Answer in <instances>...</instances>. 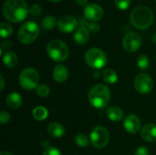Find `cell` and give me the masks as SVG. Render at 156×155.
Segmentation results:
<instances>
[{"mask_svg":"<svg viewBox=\"0 0 156 155\" xmlns=\"http://www.w3.org/2000/svg\"><path fill=\"white\" fill-rule=\"evenodd\" d=\"M78 20L72 16H62L58 21V28L63 33H71L78 26Z\"/></svg>","mask_w":156,"mask_h":155,"instance_id":"7c38bea8","label":"cell"},{"mask_svg":"<svg viewBox=\"0 0 156 155\" xmlns=\"http://www.w3.org/2000/svg\"><path fill=\"white\" fill-rule=\"evenodd\" d=\"M76 2L80 6H86L88 5V0H76Z\"/></svg>","mask_w":156,"mask_h":155,"instance_id":"e575fe53","label":"cell"},{"mask_svg":"<svg viewBox=\"0 0 156 155\" xmlns=\"http://www.w3.org/2000/svg\"><path fill=\"white\" fill-rule=\"evenodd\" d=\"M90 39L89 29L85 26H79L74 34V40L79 45H85Z\"/></svg>","mask_w":156,"mask_h":155,"instance_id":"9a60e30c","label":"cell"},{"mask_svg":"<svg viewBox=\"0 0 156 155\" xmlns=\"http://www.w3.org/2000/svg\"><path fill=\"white\" fill-rule=\"evenodd\" d=\"M142 45V38L139 34L135 32H130L126 34L122 38V48L129 53L137 51Z\"/></svg>","mask_w":156,"mask_h":155,"instance_id":"30bf717a","label":"cell"},{"mask_svg":"<svg viewBox=\"0 0 156 155\" xmlns=\"http://www.w3.org/2000/svg\"><path fill=\"white\" fill-rule=\"evenodd\" d=\"M91 145L96 149H102L107 146L110 141V134L106 128L96 126L92 129L90 136Z\"/></svg>","mask_w":156,"mask_h":155,"instance_id":"ba28073f","label":"cell"},{"mask_svg":"<svg viewBox=\"0 0 156 155\" xmlns=\"http://www.w3.org/2000/svg\"><path fill=\"white\" fill-rule=\"evenodd\" d=\"M88 99L90 103L96 109H104L111 100V90L103 84L94 85L89 91Z\"/></svg>","mask_w":156,"mask_h":155,"instance_id":"7a4b0ae2","label":"cell"},{"mask_svg":"<svg viewBox=\"0 0 156 155\" xmlns=\"http://www.w3.org/2000/svg\"><path fill=\"white\" fill-rule=\"evenodd\" d=\"M58 26V21L56 19L55 16H47L43 18L42 22H41V26L44 29L47 30H50L55 28V26Z\"/></svg>","mask_w":156,"mask_h":155,"instance_id":"603a6c76","label":"cell"},{"mask_svg":"<svg viewBox=\"0 0 156 155\" xmlns=\"http://www.w3.org/2000/svg\"><path fill=\"white\" fill-rule=\"evenodd\" d=\"M123 128L131 134L137 133L141 129V120L134 114L128 115L123 122Z\"/></svg>","mask_w":156,"mask_h":155,"instance_id":"4fadbf2b","label":"cell"},{"mask_svg":"<svg viewBox=\"0 0 156 155\" xmlns=\"http://www.w3.org/2000/svg\"><path fill=\"white\" fill-rule=\"evenodd\" d=\"M13 34V27L6 22H2L0 25V36L3 38L9 37Z\"/></svg>","mask_w":156,"mask_h":155,"instance_id":"cb8c5ba5","label":"cell"},{"mask_svg":"<svg viewBox=\"0 0 156 155\" xmlns=\"http://www.w3.org/2000/svg\"><path fill=\"white\" fill-rule=\"evenodd\" d=\"M49 1H51V2H59L61 0H49Z\"/></svg>","mask_w":156,"mask_h":155,"instance_id":"f35d334b","label":"cell"},{"mask_svg":"<svg viewBox=\"0 0 156 155\" xmlns=\"http://www.w3.org/2000/svg\"><path fill=\"white\" fill-rule=\"evenodd\" d=\"M134 155H149V150L145 146H140L136 149Z\"/></svg>","mask_w":156,"mask_h":155,"instance_id":"d6a6232c","label":"cell"},{"mask_svg":"<svg viewBox=\"0 0 156 155\" xmlns=\"http://www.w3.org/2000/svg\"><path fill=\"white\" fill-rule=\"evenodd\" d=\"M53 79L59 83L65 82L69 77V70L64 65H58L53 69Z\"/></svg>","mask_w":156,"mask_h":155,"instance_id":"2e32d148","label":"cell"},{"mask_svg":"<svg viewBox=\"0 0 156 155\" xmlns=\"http://www.w3.org/2000/svg\"><path fill=\"white\" fill-rule=\"evenodd\" d=\"M12 46V42L9 41V40H6V41H4L1 45V53H3V50L5 49H8L10 48Z\"/></svg>","mask_w":156,"mask_h":155,"instance_id":"836d02e7","label":"cell"},{"mask_svg":"<svg viewBox=\"0 0 156 155\" xmlns=\"http://www.w3.org/2000/svg\"><path fill=\"white\" fill-rule=\"evenodd\" d=\"M75 142H76V143H77L78 146L82 147V148H86V147H88V145H89L90 140H89V138H88V136H87L86 134L80 132V133H79V134L76 136Z\"/></svg>","mask_w":156,"mask_h":155,"instance_id":"484cf974","label":"cell"},{"mask_svg":"<svg viewBox=\"0 0 156 155\" xmlns=\"http://www.w3.org/2000/svg\"><path fill=\"white\" fill-rule=\"evenodd\" d=\"M42 155H61V153L58 149L53 146H48L45 148Z\"/></svg>","mask_w":156,"mask_h":155,"instance_id":"f1b7e54d","label":"cell"},{"mask_svg":"<svg viewBox=\"0 0 156 155\" xmlns=\"http://www.w3.org/2000/svg\"><path fill=\"white\" fill-rule=\"evenodd\" d=\"M150 64H151L150 59L146 55H141V56L138 57V58H137V66H138L139 69H141L143 70H146V69H149Z\"/></svg>","mask_w":156,"mask_h":155,"instance_id":"d4e9b609","label":"cell"},{"mask_svg":"<svg viewBox=\"0 0 156 155\" xmlns=\"http://www.w3.org/2000/svg\"><path fill=\"white\" fill-rule=\"evenodd\" d=\"M131 4V0H115V5L120 10H126Z\"/></svg>","mask_w":156,"mask_h":155,"instance_id":"83f0119b","label":"cell"},{"mask_svg":"<svg viewBox=\"0 0 156 155\" xmlns=\"http://www.w3.org/2000/svg\"><path fill=\"white\" fill-rule=\"evenodd\" d=\"M5 103L10 109H17L19 108L23 103V99L21 95L17 92H11L7 95L5 99Z\"/></svg>","mask_w":156,"mask_h":155,"instance_id":"e0dca14e","label":"cell"},{"mask_svg":"<svg viewBox=\"0 0 156 155\" xmlns=\"http://www.w3.org/2000/svg\"><path fill=\"white\" fill-rule=\"evenodd\" d=\"M0 155H13L11 153H9V152H5V151H4V152H1L0 153Z\"/></svg>","mask_w":156,"mask_h":155,"instance_id":"8d00e7d4","label":"cell"},{"mask_svg":"<svg viewBox=\"0 0 156 155\" xmlns=\"http://www.w3.org/2000/svg\"><path fill=\"white\" fill-rule=\"evenodd\" d=\"M152 40H153L154 43H156V33L154 34V36H153V37H152Z\"/></svg>","mask_w":156,"mask_h":155,"instance_id":"74e56055","label":"cell"},{"mask_svg":"<svg viewBox=\"0 0 156 155\" xmlns=\"http://www.w3.org/2000/svg\"><path fill=\"white\" fill-rule=\"evenodd\" d=\"M33 118L37 121L42 122L46 120L48 116V111L46 107L44 106H37L33 109L32 111Z\"/></svg>","mask_w":156,"mask_h":155,"instance_id":"44dd1931","label":"cell"},{"mask_svg":"<svg viewBox=\"0 0 156 155\" xmlns=\"http://www.w3.org/2000/svg\"><path fill=\"white\" fill-rule=\"evenodd\" d=\"M0 78H1V90H4V87H5V79H4V76L3 75H1L0 76Z\"/></svg>","mask_w":156,"mask_h":155,"instance_id":"d590c367","label":"cell"},{"mask_svg":"<svg viewBox=\"0 0 156 155\" xmlns=\"http://www.w3.org/2000/svg\"><path fill=\"white\" fill-rule=\"evenodd\" d=\"M36 92L37 94L41 97V98H45V97H48L49 92H50V90H49V87L46 84H40L37 86V88L36 89Z\"/></svg>","mask_w":156,"mask_h":155,"instance_id":"4316f807","label":"cell"},{"mask_svg":"<svg viewBox=\"0 0 156 155\" xmlns=\"http://www.w3.org/2000/svg\"><path fill=\"white\" fill-rule=\"evenodd\" d=\"M38 35L39 27L37 24L33 21H27L20 26L17 33V38L20 43L29 45L36 41Z\"/></svg>","mask_w":156,"mask_h":155,"instance_id":"5b68a950","label":"cell"},{"mask_svg":"<svg viewBox=\"0 0 156 155\" xmlns=\"http://www.w3.org/2000/svg\"><path fill=\"white\" fill-rule=\"evenodd\" d=\"M141 137L143 140L148 143L156 142V125L154 123H148L144 125L141 130Z\"/></svg>","mask_w":156,"mask_h":155,"instance_id":"5bb4252c","label":"cell"},{"mask_svg":"<svg viewBox=\"0 0 156 155\" xmlns=\"http://www.w3.org/2000/svg\"><path fill=\"white\" fill-rule=\"evenodd\" d=\"M20 86L26 90H32L37 89L39 81L38 72L32 68L25 69L19 75L18 78Z\"/></svg>","mask_w":156,"mask_h":155,"instance_id":"52a82bcc","label":"cell"},{"mask_svg":"<svg viewBox=\"0 0 156 155\" xmlns=\"http://www.w3.org/2000/svg\"><path fill=\"white\" fill-rule=\"evenodd\" d=\"M155 1H156V0H155Z\"/></svg>","mask_w":156,"mask_h":155,"instance_id":"ab89813d","label":"cell"},{"mask_svg":"<svg viewBox=\"0 0 156 155\" xmlns=\"http://www.w3.org/2000/svg\"><path fill=\"white\" fill-rule=\"evenodd\" d=\"M48 133L55 138H60L65 134V128L58 122H51L48 126Z\"/></svg>","mask_w":156,"mask_h":155,"instance_id":"d6986e66","label":"cell"},{"mask_svg":"<svg viewBox=\"0 0 156 155\" xmlns=\"http://www.w3.org/2000/svg\"><path fill=\"white\" fill-rule=\"evenodd\" d=\"M107 116L112 122H120L124 117L123 111L117 106H112L107 110Z\"/></svg>","mask_w":156,"mask_h":155,"instance_id":"ac0fdd59","label":"cell"},{"mask_svg":"<svg viewBox=\"0 0 156 155\" xmlns=\"http://www.w3.org/2000/svg\"><path fill=\"white\" fill-rule=\"evenodd\" d=\"M3 62L5 66H6L9 69H13L17 65L18 58L15 52L13 51H6L3 55Z\"/></svg>","mask_w":156,"mask_h":155,"instance_id":"ffe728a7","label":"cell"},{"mask_svg":"<svg viewBox=\"0 0 156 155\" xmlns=\"http://www.w3.org/2000/svg\"><path fill=\"white\" fill-rule=\"evenodd\" d=\"M10 119H11V116H10V114L7 111H2L0 112V122H1V124L7 123L10 121Z\"/></svg>","mask_w":156,"mask_h":155,"instance_id":"4dcf8cb0","label":"cell"},{"mask_svg":"<svg viewBox=\"0 0 156 155\" xmlns=\"http://www.w3.org/2000/svg\"><path fill=\"white\" fill-rule=\"evenodd\" d=\"M130 20L134 27L146 29L150 27L154 22V13L148 6L139 5L132 11Z\"/></svg>","mask_w":156,"mask_h":155,"instance_id":"3957f363","label":"cell"},{"mask_svg":"<svg viewBox=\"0 0 156 155\" xmlns=\"http://www.w3.org/2000/svg\"><path fill=\"white\" fill-rule=\"evenodd\" d=\"M84 17L91 22H97L103 16V9L97 4H89L84 7L83 10Z\"/></svg>","mask_w":156,"mask_h":155,"instance_id":"8fae6325","label":"cell"},{"mask_svg":"<svg viewBox=\"0 0 156 155\" xmlns=\"http://www.w3.org/2000/svg\"><path fill=\"white\" fill-rule=\"evenodd\" d=\"M102 79L107 84H115L118 81V75L115 70L106 69L102 72Z\"/></svg>","mask_w":156,"mask_h":155,"instance_id":"7402d4cb","label":"cell"},{"mask_svg":"<svg viewBox=\"0 0 156 155\" xmlns=\"http://www.w3.org/2000/svg\"><path fill=\"white\" fill-rule=\"evenodd\" d=\"M29 13L32 16H39L42 13V7L38 4H34L29 7Z\"/></svg>","mask_w":156,"mask_h":155,"instance_id":"f546056e","label":"cell"},{"mask_svg":"<svg viewBox=\"0 0 156 155\" xmlns=\"http://www.w3.org/2000/svg\"><path fill=\"white\" fill-rule=\"evenodd\" d=\"M86 27L89 29V31L93 32V33L99 32L100 31V28H101L100 27V25L98 23H96V22H89Z\"/></svg>","mask_w":156,"mask_h":155,"instance_id":"1f68e13d","label":"cell"},{"mask_svg":"<svg viewBox=\"0 0 156 155\" xmlns=\"http://www.w3.org/2000/svg\"><path fill=\"white\" fill-rule=\"evenodd\" d=\"M85 62L86 64L94 69H101L106 66L108 58L106 54L100 48H91L88 49L85 53Z\"/></svg>","mask_w":156,"mask_h":155,"instance_id":"8992f818","label":"cell"},{"mask_svg":"<svg viewBox=\"0 0 156 155\" xmlns=\"http://www.w3.org/2000/svg\"><path fill=\"white\" fill-rule=\"evenodd\" d=\"M134 88L141 94H148L154 89V80L148 74H139L134 79Z\"/></svg>","mask_w":156,"mask_h":155,"instance_id":"9c48e42d","label":"cell"},{"mask_svg":"<svg viewBox=\"0 0 156 155\" xmlns=\"http://www.w3.org/2000/svg\"><path fill=\"white\" fill-rule=\"evenodd\" d=\"M29 13V8L24 0H5L3 5V15L7 21L19 23L25 20Z\"/></svg>","mask_w":156,"mask_h":155,"instance_id":"6da1fadb","label":"cell"},{"mask_svg":"<svg viewBox=\"0 0 156 155\" xmlns=\"http://www.w3.org/2000/svg\"><path fill=\"white\" fill-rule=\"evenodd\" d=\"M47 52L49 58L56 62L65 61L69 54L68 46L59 39H52L47 46Z\"/></svg>","mask_w":156,"mask_h":155,"instance_id":"277c9868","label":"cell"}]
</instances>
